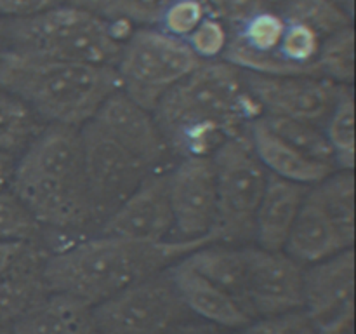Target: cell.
Returning a JSON list of instances; mask_svg holds the SVG:
<instances>
[{
	"mask_svg": "<svg viewBox=\"0 0 356 334\" xmlns=\"http://www.w3.org/2000/svg\"><path fill=\"white\" fill-rule=\"evenodd\" d=\"M9 188L26 205L47 246L63 237L79 240L96 235L97 226L87 195L82 164V138L79 127L47 124L16 159Z\"/></svg>",
	"mask_w": 356,
	"mask_h": 334,
	"instance_id": "obj_1",
	"label": "cell"
},
{
	"mask_svg": "<svg viewBox=\"0 0 356 334\" xmlns=\"http://www.w3.org/2000/svg\"><path fill=\"white\" fill-rule=\"evenodd\" d=\"M174 157L212 155L261 117L243 73L225 59L202 61L153 110Z\"/></svg>",
	"mask_w": 356,
	"mask_h": 334,
	"instance_id": "obj_2",
	"label": "cell"
},
{
	"mask_svg": "<svg viewBox=\"0 0 356 334\" xmlns=\"http://www.w3.org/2000/svg\"><path fill=\"white\" fill-rule=\"evenodd\" d=\"M207 244H214L211 237L136 242L96 233L49 254L44 278L51 292L75 296L96 306Z\"/></svg>",
	"mask_w": 356,
	"mask_h": 334,
	"instance_id": "obj_3",
	"label": "cell"
},
{
	"mask_svg": "<svg viewBox=\"0 0 356 334\" xmlns=\"http://www.w3.org/2000/svg\"><path fill=\"white\" fill-rule=\"evenodd\" d=\"M0 87L23 100L45 124L82 127L120 89L113 66L49 61L0 51Z\"/></svg>",
	"mask_w": 356,
	"mask_h": 334,
	"instance_id": "obj_4",
	"label": "cell"
},
{
	"mask_svg": "<svg viewBox=\"0 0 356 334\" xmlns=\"http://www.w3.org/2000/svg\"><path fill=\"white\" fill-rule=\"evenodd\" d=\"M2 42L7 51L26 58L113 68L124 44L106 17L72 3L24 19L3 21Z\"/></svg>",
	"mask_w": 356,
	"mask_h": 334,
	"instance_id": "obj_5",
	"label": "cell"
},
{
	"mask_svg": "<svg viewBox=\"0 0 356 334\" xmlns=\"http://www.w3.org/2000/svg\"><path fill=\"white\" fill-rule=\"evenodd\" d=\"M211 159L218 188L212 240L228 246L250 242L254 240V223L268 183V170L254 153L247 132L226 139Z\"/></svg>",
	"mask_w": 356,
	"mask_h": 334,
	"instance_id": "obj_6",
	"label": "cell"
},
{
	"mask_svg": "<svg viewBox=\"0 0 356 334\" xmlns=\"http://www.w3.org/2000/svg\"><path fill=\"white\" fill-rule=\"evenodd\" d=\"M200 63L186 40L160 28H134L122 44L115 70L120 89L153 111L159 101Z\"/></svg>",
	"mask_w": 356,
	"mask_h": 334,
	"instance_id": "obj_7",
	"label": "cell"
},
{
	"mask_svg": "<svg viewBox=\"0 0 356 334\" xmlns=\"http://www.w3.org/2000/svg\"><path fill=\"white\" fill-rule=\"evenodd\" d=\"M92 312L99 334H170L191 319L167 270L129 285Z\"/></svg>",
	"mask_w": 356,
	"mask_h": 334,
	"instance_id": "obj_8",
	"label": "cell"
},
{
	"mask_svg": "<svg viewBox=\"0 0 356 334\" xmlns=\"http://www.w3.org/2000/svg\"><path fill=\"white\" fill-rule=\"evenodd\" d=\"M80 138L87 195L99 230L152 173L94 120L80 127Z\"/></svg>",
	"mask_w": 356,
	"mask_h": 334,
	"instance_id": "obj_9",
	"label": "cell"
},
{
	"mask_svg": "<svg viewBox=\"0 0 356 334\" xmlns=\"http://www.w3.org/2000/svg\"><path fill=\"white\" fill-rule=\"evenodd\" d=\"M263 115L322 125L348 87L313 75H257L242 72Z\"/></svg>",
	"mask_w": 356,
	"mask_h": 334,
	"instance_id": "obj_10",
	"label": "cell"
},
{
	"mask_svg": "<svg viewBox=\"0 0 356 334\" xmlns=\"http://www.w3.org/2000/svg\"><path fill=\"white\" fill-rule=\"evenodd\" d=\"M167 193L174 219V239L211 237L218 211L216 169L211 155L183 157L169 167Z\"/></svg>",
	"mask_w": 356,
	"mask_h": 334,
	"instance_id": "obj_11",
	"label": "cell"
},
{
	"mask_svg": "<svg viewBox=\"0 0 356 334\" xmlns=\"http://www.w3.org/2000/svg\"><path fill=\"white\" fill-rule=\"evenodd\" d=\"M355 250L305 268L302 312L315 334H346L353 322Z\"/></svg>",
	"mask_w": 356,
	"mask_h": 334,
	"instance_id": "obj_12",
	"label": "cell"
},
{
	"mask_svg": "<svg viewBox=\"0 0 356 334\" xmlns=\"http://www.w3.org/2000/svg\"><path fill=\"white\" fill-rule=\"evenodd\" d=\"M247 282L242 308L250 319L302 310L305 267L284 250L245 247Z\"/></svg>",
	"mask_w": 356,
	"mask_h": 334,
	"instance_id": "obj_13",
	"label": "cell"
},
{
	"mask_svg": "<svg viewBox=\"0 0 356 334\" xmlns=\"http://www.w3.org/2000/svg\"><path fill=\"white\" fill-rule=\"evenodd\" d=\"M110 138L134 155L149 173L169 169L172 159L153 111L146 110L122 89L111 94L92 118Z\"/></svg>",
	"mask_w": 356,
	"mask_h": 334,
	"instance_id": "obj_14",
	"label": "cell"
},
{
	"mask_svg": "<svg viewBox=\"0 0 356 334\" xmlns=\"http://www.w3.org/2000/svg\"><path fill=\"white\" fill-rule=\"evenodd\" d=\"M167 170L148 174L138 190L101 225L97 233L136 242L172 239L174 219L167 193Z\"/></svg>",
	"mask_w": 356,
	"mask_h": 334,
	"instance_id": "obj_15",
	"label": "cell"
},
{
	"mask_svg": "<svg viewBox=\"0 0 356 334\" xmlns=\"http://www.w3.org/2000/svg\"><path fill=\"white\" fill-rule=\"evenodd\" d=\"M184 306L191 317L226 327L232 331H240L252 322L249 315L243 312L242 306L235 298L219 289L198 271L188 267L183 260L167 268Z\"/></svg>",
	"mask_w": 356,
	"mask_h": 334,
	"instance_id": "obj_16",
	"label": "cell"
},
{
	"mask_svg": "<svg viewBox=\"0 0 356 334\" xmlns=\"http://www.w3.org/2000/svg\"><path fill=\"white\" fill-rule=\"evenodd\" d=\"M353 249L346 242L332 219L308 191L294 226L285 242L284 253L302 267L320 263L343 250Z\"/></svg>",
	"mask_w": 356,
	"mask_h": 334,
	"instance_id": "obj_17",
	"label": "cell"
},
{
	"mask_svg": "<svg viewBox=\"0 0 356 334\" xmlns=\"http://www.w3.org/2000/svg\"><path fill=\"white\" fill-rule=\"evenodd\" d=\"M309 188L312 186L268 174V183L254 223V240L257 247L284 250Z\"/></svg>",
	"mask_w": 356,
	"mask_h": 334,
	"instance_id": "obj_18",
	"label": "cell"
},
{
	"mask_svg": "<svg viewBox=\"0 0 356 334\" xmlns=\"http://www.w3.org/2000/svg\"><path fill=\"white\" fill-rule=\"evenodd\" d=\"M49 254L44 240L30 242L14 267L0 277V322L13 324L51 292L44 278Z\"/></svg>",
	"mask_w": 356,
	"mask_h": 334,
	"instance_id": "obj_19",
	"label": "cell"
},
{
	"mask_svg": "<svg viewBox=\"0 0 356 334\" xmlns=\"http://www.w3.org/2000/svg\"><path fill=\"white\" fill-rule=\"evenodd\" d=\"M247 136H249L254 153L271 176L306 184V186H315L334 173V167L308 159L291 145H287L284 139L278 138L264 124L263 117H257L256 120L250 122Z\"/></svg>",
	"mask_w": 356,
	"mask_h": 334,
	"instance_id": "obj_20",
	"label": "cell"
},
{
	"mask_svg": "<svg viewBox=\"0 0 356 334\" xmlns=\"http://www.w3.org/2000/svg\"><path fill=\"white\" fill-rule=\"evenodd\" d=\"M92 308L75 296L49 292L10 326L16 334H99Z\"/></svg>",
	"mask_w": 356,
	"mask_h": 334,
	"instance_id": "obj_21",
	"label": "cell"
},
{
	"mask_svg": "<svg viewBox=\"0 0 356 334\" xmlns=\"http://www.w3.org/2000/svg\"><path fill=\"white\" fill-rule=\"evenodd\" d=\"M188 267L211 280L242 306L247 282L245 247H233L228 244H207L183 257ZM245 312V310H243Z\"/></svg>",
	"mask_w": 356,
	"mask_h": 334,
	"instance_id": "obj_22",
	"label": "cell"
},
{
	"mask_svg": "<svg viewBox=\"0 0 356 334\" xmlns=\"http://www.w3.org/2000/svg\"><path fill=\"white\" fill-rule=\"evenodd\" d=\"M45 125L23 100L0 87V152L17 159Z\"/></svg>",
	"mask_w": 356,
	"mask_h": 334,
	"instance_id": "obj_23",
	"label": "cell"
},
{
	"mask_svg": "<svg viewBox=\"0 0 356 334\" xmlns=\"http://www.w3.org/2000/svg\"><path fill=\"white\" fill-rule=\"evenodd\" d=\"M323 211L353 247L355 244V176L353 170H339L309 188Z\"/></svg>",
	"mask_w": 356,
	"mask_h": 334,
	"instance_id": "obj_24",
	"label": "cell"
},
{
	"mask_svg": "<svg viewBox=\"0 0 356 334\" xmlns=\"http://www.w3.org/2000/svg\"><path fill=\"white\" fill-rule=\"evenodd\" d=\"M264 124L278 136L284 139L287 145L298 150L308 159L315 162L325 164V166L336 169V159L334 152L329 145L325 132L320 129V125L308 124V122L292 120L285 117H271V115H261Z\"/></svg>",
	"mask_w": 356,
	"mask_h": 334,
	"instance_id": "obj_25",
	"label": "cell"
},
{
	"mask_svg": "<svg viewBox=\"0 0 356 334\" xmlns=\"http://www.w3.org/2000/svg\"><path fill=\"white\" fill-rule=\"evenodd\" d=\"M318 77L339 86H353L355 82V30L343 28L322 38L318 56L315 59Z\"/></svg>",
	"mask_w": 356,
	"mask_h": 334,
	"instance_id": "obj_26",
	"label": "cell"
},
{
	"mask_svg": "<svg viewBox=\"0 0 356 334\" xmlns=\"http://www.w3.org/2000/svg\"><path fill=\"white\" fill-rule=\"evenodd\" d=\"M277 10L285 21L305 24L322 38L353 24V17L329 0H287Z\"/></svg>",
	"mask_w": 356,
	"mask_h": 334,
	"instance_id": "obj_27",
	"label": "cell"
},
{
	"mask_svg": "<svg viewBox=\"0 0 356 334\" xmlns=\"http://www.w3.org/2000/svg\"><path fill=\"white\" fill-rule=\"evenodd\" d=\"M323 132L334 152L336 166H339L341 170H353L356 153L353 87H348L337 100L336 106L327 117Z\"/></svg>",
	"mask_w": 356,
	"mask_h": 334,
	"instance_id": "obj_28",
	"label": "cell"
},
{
	"mask_svg": "<svg viewBox=\"0 0 356 334\" xmlns=\"http://www.w3.org/2000/svg\"><path fill=\"white\" fill-rule=\"evenodd\" d=\"M322 37L312 28L299 23H289L278 45V54L299 75L318 77L315 59L318 56Z\"/></svg>",
	"mask_w": 356,
	"mask_h": 334,
	"instance_id": "obj_29",
	"label": "cell"
},
{
	"mask_svg": "<svg viewBox=\"0 0 356 334\" xmlns=\"http://www.w3.org/2000/svg\"><path fill=\"white\" fill-rule=\"evenodd\" d=\"M42 226L10 188L0 190V242H37Z\"/></svg>",
	"mask_w": 356,
	"mask_h": 334,
	"instance_id": "obj_30",
	"label": "cell"
},
{
	"mask_svg": "<svg viewBox=\"0 0 356 334\" xmlns=\"http://www.w3.org/2000/svg\"><path fill=\"white\" fill-rule=\"evenodd\" d=\"M176 0H115L101 16L118 19L132 28H156Z\"/></svg>",
	"mask_w": 356,
	"mask_h": 334,
	"instance_id": "obj_31",
	"label": "cell"
},
{
	"mask_svg": "<svg viewBox=\"0 0 356 334\" xmlns=\"http://www.w3.org/2000/svg\"><path fill=\"white\" fill-rule=\"evenodd\" d=\"M211 14L205 0H176L160 19V28L172 37L186 40L191 31Z\"/></svg>",
	"mask_w": 356,
	"mask_h": 334,
	"instance_id": "obj_32",
	"label": "cell"
},
{
	"mask_svg": "<svg viewBox=\"0 0 356 334\" xmlns=\"http://www.w3.org/2000/svg\"><path fill=\"white\" fill-rule=\"evenodd\" d=\"M228 42L229 30L212 14H209L186 38V44L200 61L222 58Z\"/></svg>",
	"mask_w": 356,
	"mask_h": 334,
	"instance_id": "obj_33",
	"label": "cell"
},
{
	"mask_svg": "<svg viewBox=\"0 0 356 334\" xmlns=\"http://www.w3.org/2000/svg\"><path fill=\"white\" fill-rule=\"evenodd\" d=\"M205 3L212 16L218 17L229 33L238 30L261 10L271 9L264 0H205Z\"/></svg>",
	"mask_w": 356,
	"mask_h": 334,
	"instance_id": "obj_34",
	"label": "cell"
},
{
	"mask_svg": "<svg viewBox=\"0 0 356 334\" xmlns=\"http://www.w3.org/2000/svg\"><path fill=\"white\" fill-rule=\"evenodd\" d=\"M66 3V0H0V19H24Z\"/></svg>",
	"mask_w": 356,
	"mask_h": 334,
	"instance_id": "obj_35",
	"label": "cell"
},
{
	"mask_svg": "<svg viewBox=\"0 0 356 334\" xmlns=\"http://www.w3.org/2000/svg\"><path fill=\"white\" fill-rule=\"evenodd\" d=\"M170 334H236V331L226 329V327H219L216 324L205 322L200 319H191L184 320L183 324L176 327Z\"/></svg>",
	"mask_w": 356,
	"mask_h": 334,
	"instance_id": "obj_36",
	"label": "cell"
},
{
	"mask_svg": "<svg viewBox=\"0 0 356 334\" xmlns=\"http://www.w3.org/2000/svg\"><path fill=\"white\" fill-rule=\"evenodd\" d=\"M30 242H0V277L14 267Z\"/></svg>",
	"mask_w": 356,
	"mask_h": 334,
	"instance_id": "obj_37",
	"label": "cell"
},
{
	"mask_svg": "<svg viewBox=\"0 0 356 334\" xmlns=\"http://www.w3.org/2000/svg\"><path fill=\"white\" fill-rule=\"evenodd\" d=\"M14 166H16V157L0 152V190L9 188L10 177H13L14 173Z\"/></svg>",
	"mask_w": 356,
	"mask_h": 334,
	"instance_id": "obj_38",
	"label": "cell"
},
{
	"mask_svg": "<svg viewBox=\"0 0 356 334\" xmlns=\"http://www.w3.org/2000/svg\"><path fill=\"white\" fill-rule=\"evenodd\" d=\"M113 2L115 0H66V3H72V6L96 14H103Z\"/></svg>",
	"mask_w": 356,
	"mask_h": 334,
	"instance_id": "obj_39",
	"label": "cell"
},
{
	"mask_svg": "<svg viewBox=\"0 0 356 334\" xmlns=\"http://www.w3.org/2000/svg\"><path fill=\"white\" fill-rule=\"evenodd\" d=\"M329 2L336 3L337 7H341V9H343L344 13L350 14V16L353 17V3H355V0H329Z\"/></svg>",
	"mask_w": 356,
	"mask_h": 334,
	"instance_id": "obj_40",
	"label": "cell"
},
{
	"mask_svg": "<svg viewBox=\"0 0 356 334\" xmlns=\"http://www.w3.org/2000/svg\"><path fill=\"white\" fill-rule=\"evenodd\" d=\"M0 334H16V333H14V329L10 324L0 322Z\"/></svg>",
	"mask_w": 356,
	"mask_h": 334,
	"instance_id": "obj_41",
	"label": "cell"
},
{
	"mask_svg": "<svg viewBox=\"0 0 356 334\" xmlns=\"http://www.w3.org/2000/svg\"><path fill=\"white\" fill-rule=\"evenodd\" d=\"M264 2H266L270 7H277V9H278V7H280L282 3L287 2V0H264Z\"/></svg>",
	"mask_w": 356,
	"mask_h": 334,
	"instance_id": "obj_42",
	"label": "cell"
},
{
	"mask_svg": "<svg viewBox=\"0 0 356 334\" xmlns=\"http://www.w3.org/2000/svg\"><path fill=\"white\" fill-rule=\"evenodd\" d=\"M2 30H3V21L0 19V42H2Z\"/></svg>",
	"mask_w": 356,
	"mask_h": 334,
	"instance_id": "obj_43",
	"label": "cell"
}]
</instances>
